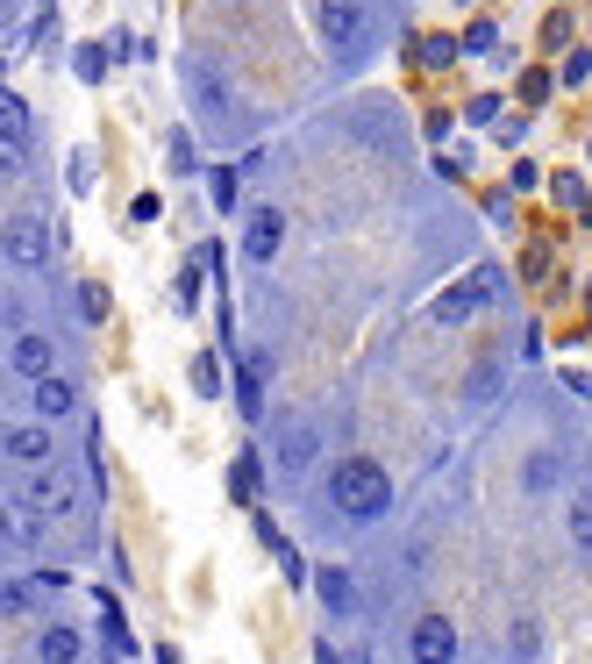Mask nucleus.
Here are the masks:
<instances>
[{
	"label": "nucleus",
	"instance_id": "f8f14e48",
	"mask_svg": "<svg viewBox=\"0 0 592 664\" xmlns=\"http://www.w3.org/2000/svg\"><path fill=\"white\" fill-rule=\"evenodd\" d=\"M564 522H571V544L592 558V486H578L571 494V508H564Z\"/></svg>",
	"mask_w": 592,
	"mask_h": 664
},
{
	"label": "nucleus",
	"instance_id": "4be33fe9",
	"mask_svg": "<svg viewBox=\"0 0 592 664\" xmlns=\"http://www.w3.org/2000/svg\"><path fill=\"white\" fill-rule=\"evenodd\" d=\"M29 608V586H0V614H22Z\"/></svg>",
	"mask_w": 592,
	"mask_h": 664
},
{
	"label": "nucleus",
	"instance_id": "39448f33",
	"mask_svg": "<svg viewBox=\"0 0 592 664\" xmlns=\"http://www.w3.org/2000/svg\"><path fill=\"white\" fill-rule=\"evenodd\" d=\"M51 450H57V436H51V422H15V429H0V458H15V464H51Z\"/></svg>",
	"mask_w": 592,
	"mask_h": 664
},
{
	"label": "nucleus",
	"instance_id": "dca6fc26",
	"mask_svg": "<svg viewBox=\"0 0 592 664\" xmlns=\"http://www.w3.org/2000/svg\"><path fill=\"white\" fill-rule=\"evenodd\" d=\"M29 171V143H0V179H22Z\"/></svg>",
	"mask_w": 592,
	"mask_h": 664
},
{
	"label": "nucleus",
	"instance_id": "f257e3e1",
	"mask_svg": "<svg viewBox=\"0 0 592 664\" xmlns=\"http://www.w3.org/2000/svg\"><path fill=\"white\" fill-rule=\"evenodd\" d=\"M329 494H336V508L350 514V522H378V514L392 508V478L378 472L372 458H343L336 478H329Z\"/></svg>",
	"mask_w": 592,
	"mask_h": 664
},
{
	"label": "nucleus",
	"instance_id": "4468645a",
	"mask_svg": "<svg viewBox=\"0 0 592 664\" xmlns=\"http://www.w3.org/2000/svg\"><path fill=\"white\" fill-rule=\"evenodd\" d=\"M450 58H464V51H458V36H422V65H428V72H442Z\"/></svg>",
	"mask_w": 592,
	"mask_h": 664
},
{
	"label": "nucleus",
	"instance_id": "423d86ee",
	"mask_svg": "<svg viewBox=\"0 0 592 664\" xmlns=\"http://www.w3.org/2000/svg\"><path fill=\"white\" fill-rule=\"evenodd\" d=\"M279 243H286V215H279V207H257L250 229H243V257H250V265H271Z\"/></svg>",
	"mask_w": 592,
	"mask_h": 664
},
{
	"label": "nucleus",
	"instance_id": "2eb2a0df",
	"mask_svg": "<svg viewBox=\"0 0 592 664\" xmlns=\"http://www.w3.org/2000/svg\"><path fill=\"white\" fill-rule=\"evenodd\" d=\"M492 43H500V29H492V22H472V36H464L458 51H464V58H486Z\"/></svg>",
	"mask_w": 592,
	"mask_h": 664
},
{
	"label": "nucleus",
	"instance_id": "5701e85b",
	"mask_svg": "<svg viewBox=\"0 0 592 664\" xmlns=\"http://www.w3.org/2000/svg\"><path fill=\"white\" fill-rule=\"evenodd\" d=\"M15 536H22V522H15L8 508H0V544H15Z\"/></svg>",
	"mask_w": 592,
	"mask_h": 664
},
{
	"label": "nucleus",
	"instance_id": "aec40b11",
	"mask_svg": "<svg viewBox=\"0 0 592 664\" xmlns=\"http://www.w3.org/2000/svg\"><path fill=\"white\" fill-rule=\"evenodd\" d=\"M528 486H536V494H550V486H557V458H536V464H528Z\"/></svg>",
	"mask_w": 592,
	"mask_h": 664
},
{
	"label": "nucleus",
	"instance_id": "9d476101",
	"mask_svg": "<svg viewBox=\"0 0 592 664\" xmlns=\"http://www.w3.org/2000/svg\"><path fill=\"white\" fill-rule=\"evenodd\" d=\"M86 636L72 629V622H43V636H36V664H79Z\"/></svg>",
	"mask_w": 592,
	"mask_h": 664
},
{
	"label": "nucleus",
	"instance_id": "6ab92c4d",
	"mask_svg": "<svg viewBox=\"0 0 592 664\" xmlns=\"http://www.w3.org/2000/svg\"><path fill=\"white\" fill-rule=\"evenodd\" d=\"M193 386H201L207 400H215V393H221V372H215V358H193Z\"/></svg>",
	"mask_w": 592,
	"mask_h": 664
},
{
	"label": "nucleus",
	"instance_id": "1a4fd4ad",
	"mask_svg": "<svg viewBox=\"0 0 592 664\" xmlns=\"http://www.w3.org/2000/svg\"><path fill=\"white\" fill-rule=\"evenodd\" d=\"M8 365H15L22 379H43L57 365V350H51V336H36V329H22L15 343H8Z\"/></svg>",
	"mask_w": 592,
	"mask_h": 664
},
{
	"label": "nucleus",
	"instance_id": "f3484780",
	"mask_svg": "<svg viewBox=\"0 0 592 664\" xmlns=\"http://www.w3.org/2000/svg\"><path fill=\"white\" fill-rule=\"evenodd\" d=\"M279 464H286V472H300V464H307V429H293V436L279 443Z\"/></svg>",
	"mask_w": 592,
	"mask_h": 664
},
{
	"label": "nucleus",
	"instance_id": "20e7f679",
	"mask_svg": "<svg viewBox=\"0 0 592 664\" xmlns=\"http://www.w3.org/2000/svg\"><path fill=\"white\" fill-rule=\"evenodd\" d=\"M407 657H414V664H458V622L422 614V622H414V636H407Z\"/></svg>",
	"mask_w": 592,
	"mask_h": 664
},
{
	"label": "nucleus",
	"instance_id": "f03ea898",
	"mask_svg": "<svg viewBox=\"0 0 592 664\" xmlns=\"http://www.w3.org/2000/svg\"><path fill=\"white\" fill-rule=\"evenodd\" d=\"M0 257H8L15 272H43V265H51V229H43V215L0 221Z\"/></svg>",
	"mask_w": 592,
	"mask_h": 664
},
{
	"label": "nucleus",
	"instance_id": "9b49d317",
	"mask_svg": "<svg viewBox=\"0 0 592 664\" xmlns=\"http://www.w3.org/2000/svg\"><path fill=\"white\" fill-rule=\"evenodd\" d=\"M492 293H500V272H478L472 286H450V293H442L436 315H442V322H458V315H472V307H478V301H492Z\"/></svg>",
	"mask_w": 592,
	"mask_h": 664
},
{
	"label": "nucleus",
	"instance_id": "ddd939ff",
	"mask_svg": "<svg viewBox=\"0 0 592 664\" xmlns=\"http://www.w3.org/2000/svg\"><path fill=\"white\" fill-rule=\"evenodd\" d=\"M0 143H29V107L15 93H0Z\"/></svg>",
	"mask_w": 592,
	"mask_h": 664
},
{
	"label": "nucleus",
	"instance_id": "7ed1b4c3",
	"mask_svg": "<svg viewBox=\"0 0 592 664\" xmlns=\"http://www.w3.org/2000/svg\"><path fill=\"white\" fill-rule=\"evenodd\" d=\"M364 29H372L364 0H322V36L336 58H364Z\"/></svg>",
	"mask_w": 592,
	"mask_h": 664
},
{
	"label": "nucleus",
	"instance_id": "0eeeda50",
	"mask_svg": "<svg viewBox=\"0 0 592 664\" xmlns=\"http://www.w3.org/2000/svg\"><path fill=\"white\" fill-rule=\"evenodd\" d=\"M29 408H36V422H65L79 408V393H72V379L43 372V379H29Z\"/></svg>",
	"mask_w": 592,
	"mask_h": 664
},
{
	"label": "nucleus",
	"instance_id": "412c9836",
	"mask_svg": "<svg viewBox=\"0 0 592 664\" xmlns=\"http://www.w3.org/2000/svg\"><path fill=\"white\" fill-rule=\"evenodd\" d=\"M585 72H592V58H585V51H571V58H564V72H557V79H564V86H585Z\"/></svg>",
	"mask_w": 592,
	"mask_h": 664
},
{
	"label": "nucleus",
	"instance_id": "6e6552de",
	"mask_svg": "<svg viewBox=\"0 0 592 664\" xmlns=\"http://www.w3.org/2000/svg\"><path fill=\"white\" fill-rule=\"evenodd\" d=\"M22 508H29V522H57V514H72V478H29V494H22Z\"/></svg>",
	"mask_w": 592,
	"mask_h": 664
},
{
	"label": "nucleus",
	"instance_id": "a211bd4d",
	"mask_svg": "<svg viewBox=\"0 0 592 664\" xmlns=\"http://www.w3.org/2000/svg\"><path fill=\"white\" fill-rule=\"evenodd\" d=\"M322 600L329 608H350V572H322Z\"/></svg>",
	"mask_w": 592,
	"mask_h": 664
}]
</instances>
